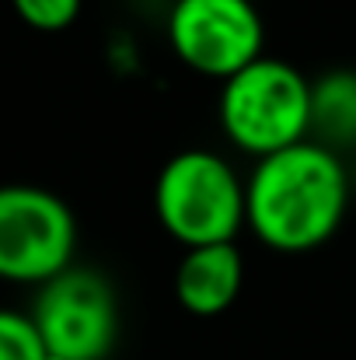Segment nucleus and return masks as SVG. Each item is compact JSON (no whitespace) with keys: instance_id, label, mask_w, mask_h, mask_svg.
Segmentation results:
<instances>
[{"instance_id":"nucleus-1","label":"nucleus","mask_w":356,"mask_h":360,"mask_svg":"<svg viewBox=\"0 0 356 360\" xmlns=\"http://www.w3.org/2000/svg\"><path fill=\"white\" fill-rule=\"evenodd\" d=\"M350 210V175L343 154L304 140L255 161L244 179L248 231L272 252L322 248Z\"/></svg>"},{"instance_id":"nucleus-2","label":"nucleus","mask_w":356,"mask_h":360,"mask_svg":"<svg viewBox=\"0 0 356 360\" xmlns=\"http://www.w3.org/2000/svg\"><path fill=\"white\" fill-rule=\"evenodd\" d=\"M217 120L228 143L262 161L311 140V77L290 60L258 56L224 81Z\"/></svg>"},{"instance_id":"nucleus-3","label":"nucleus","mask_w":356,"mask_h":360,"mask_svg":"<svg viewBox=\"0 0 356 360\" xmlns=\"http://www.w3.org/2000/svg\"><path fill=\"white\" fill-rule=\"evenodd\" d=\"M154 214L161 228L185 248L228 245L241 228H248L244 179L217 150H178L157 172Z\"/></svg>"},{"instance_id":"nucleus-4","label":"nucleus","mask_w":356,"mask_h":360,"mask_svg":"<svg viewBox=\"0 0 356 360\" xmlns=\"http://www.w3.org/2000/svg\"><path fill=\"white\" fill-rule=\"evenodd\" d=\"M74 210L39 186H0V280L42 287L74 266Z\"/></svg>"},{"instance_id":"nucleus-5","label":"nucleus","mask_w":356,"mask_h":360,"mask_svg":"<svg viewBox=\"0 0 356 360\" xmlns=\"http://www.w3.org/2000/svg\"><path fill=\"white\" fill-rule=\"evenodd\" d=\"M28 315H32L49 357L105 360L116 347V290L102 273H95L88 266H70L67 273L42 283Z\"/></svg>"},{"instance_id":"nucleus-6","label":"nucleus","mask_w":356,"mask_h":360,"mask_svg":"<svg viewBox=\"0 0 356 360\" xmlns=\"http://www.w3.org/2000/svg\"><path fill=\"white\" fill-rule=\"evenodd\" d=\"M168 42L192 74L224 84L265 56V25L255 0H175Z\"/></svg>"},{"instance_id":"nucleus-7","label":"nucleus","mask_w":356,"mask_h":360,"mask_svg":"<svg viewBox=\"0 0 356 360\" xmlns=\"http://www.w3.org/2000/svg\"><path fill=\"white\" fill-rule=\"evenodd\" d=\"M244 287V259L235 241L185 248L175 269V297L196 319L224 315Z\"/></svg>"},{"instance_id":"nucleus-8","label":"nucleus","mask_w":356,"mask_h":360,"mask_svg":"<svg viewBox=\"0 0 356 360\" xmlns=\"http://www.w3.org/2000/svg\"><path fill=\"white\" fill-rule=\"evenodd\" d=\"M311 140L336 154L356 147V70L336 67L311 81Z\"/></svg>"},{"instance_id":"nucleus-9","label":"nucleus","mask_w":356,"mask_h":360,"mask_svg":"<svg viewBox=\"0 0 356 360\" xmlns=\"http://www.w3.org/2000/svg\"><path fill=\"white\" fill-rule=\"evenodd\" d=\"M46 343L28 311L0 308V360H46Z\"/></svg>"},{"instance_id":"nucleus-10","label":"nucleus","mask_w":356,"mask_h":360,"mask_svg":"<svg viewBox=\"0 0 356 360\" xmlns=\"http://www.w3.org/2000/svg\"><path fill=\"white\" fill-rule=\"evenodd\" d=\"M11 7L35 32H63L81 18L84 0H11Z\"/></svg>"},{"instance_id":"nucleus-11","label":"nucleus","mask_w":356,"mask_h":360,"mask_svg":"<svg viewBox=\"0 0 356 360\" xmlns=\"http://www.w3.org/2000/svg\"><path fill=\"white\" fill-rule=\"evenodd\" d=\"M46 360H60V357H46Z\"/></svg>"}]
</instances>
